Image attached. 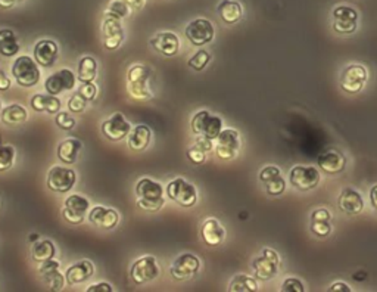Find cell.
<instances>
[{
	"label": "cell",
	"mask_w": 377,
	"mask_h": 292,
	"mask_svg": "<svg viewBox=\"0 0 377 292\" xmlns=\"http://www.w3.org/2000/svg\"><path fill=\"white\" fill-rule=\"evenodd\" d=\"M98 61L93 56H83L79 61V68H77V80L80 83L95 82L98 77Z\"/></svg>",
	"instance_id": "obj_34"
},
{
	"label": "cell",
	"mask_w": 377,
	"mask_h": 292,
	"mask_svg": "<svg viewBox=\"0 0 377 292\" xmlns=\"http://www.w3.org/2000/svg\"><path fill=\"white\" fill-rule=\"evenodd\" d=\"M152 141V130L146 124H139L133 127L132 132L128 135L127 145L128 148L134 152H143L146 151Z\"/></svg>",
	"instance_id": "obj_28"
},
{
	"label": "cell",
	"mask_w": 377,
	"mask_h": 292,
	"mask_svg": "<svg viewBox=\"0 0 377 292\" xmlns=\"http://www.w3.org/2000/svg\"><path fill=\"white\" fill-rule=\"evenodd\" d=\"M38 67L40 66L34 58L22 55L12 63V75L21 87H34L42 79V72Z\"/></svg>",
	"instance_id": "obj_4"
},
{
	"label": "cell",
	"mask_w": 377,
	"mask_h": 292,
	"mask_svg": "<svg viewBox=\"0 0 377 292\" xmlns=\"http://www.w3.org/2000/svg\"><path fill=\"white\" fill-rule=\"evenodd\" d=\"M56 256V247L50 239L36 240L31 247V257L36 263H43L47 260L55 259Z\"/></svg>",
	"instance_id": "obj_33"
},
{
	"label": "cell",
	"mask_w": 377,
	"mask_h": 292,
	"mask_svg": "<svg viewBox=\"0 0 377 292\" xmlns=\"http://www.w3.org/2000/svg\"><path fill=\"white\" fill-rule=\"evenodd\" d=\"M124 2L133 10H140V9H143V6H145L146 0H124Z\"/></svg>",
	"instance_id": "obj_49"
},
{
	"label": "cell",
	"mask_w": 377,
	"mask_h": 292,
	"mask_svg": "<svg viewBox=\"0 0 377 292\" xmlns=\"http://www.w3.org/2000/svg\"><path fill=\"white\" fill-rule=\"evenodd\" d=\"M75 83H77L75 74L68 68H63L49 75L47 80L45 82V91L50 95L58 96L63 92L72 91L75 87Z\"/></svg>",
	"instance_id": "obj_18"
},
{
	"label": "cell",
	"mask_w": 377,
	"mask_h": 292,
	"mask_svg": "<svg viewBox=\"0 0 377 292\" xmlns=\"http://www.w3.org/2000/svg\"><path fill=\"white\" fill-rule=\"evenodd\" d=\"M321 180V174L318 169L313 166H295L289 173L291 185L301 190V192H308L318 186Z\"/></svg>",
	"instance_id": "obj_14"
},
{
	"label": "cell",
	"mask_w": 377,
	"mask_h": 292,
	"mask_svg": "<svg viewBox=\"0 0 377 292\" xmlns=\"http://www.w3.org/2000/svg\"><path fill=\"white\" fill-rule=\"evenodd\" d=\"M161 275V266L153 256L137 259L130 268V277L136 285H145L155 281Z\"/></svg>",
	"instance_id": "obj_6"
},
{
	"label": "cell",
	"mask_w": 377,
	"mask_h": 292,
	"mask_svg": "<svg viewBox=\"0 0 377 292\" xmlns=\"http://www.w3.org/2000/svg\"><path fill=\"white\" fill-rule=\"evenodd\" d=\"M282 291L288 292H304L305 286L298 277H288L282 285Z\"/></svg>",
	"instance_id": "obj_45"
},
{
	"label": "cell",
	"mask_w": 377,
	"mask_h": 292,
	"mask_svg": "<svg viewBox=\"0 0 377 292\" xmlns=\"http://www.w3.org/2000/svg\"><path fill=\"white\" fill-rule=\"evenodd\" d=\"M333 215L328 208H317L311 214V222H332Z\"/></svg>",
	"instance_id": "obj_46"
},
{
	"label": "cell",
	"mask_w": 377,
	"mask_h": 292,
	"mask_svg": "<svg viewBox=\"0 0 377 292\" xmlns=\"http://www.w3.org/2000/svg\"><path fill=\"white\" fill-rule=\"evenodd\" d=\"M20 42L14 30L2 29L0 30V55L10 58L15 56L20 52Z\"/></svg>",
	"instance_id": "obj_32"
},
{
	"label": "cell",
	"mask_w": 377,
	"mask_h": 292,
	"mask_svg": "<svg viewBox=\"0 0 377 292\" xmlns=\"http://www.w3.org/2000/svg\"><path fill=\"white\" fill-rule=\"evenodd\" d=\"M130 12H132V8H130L124 2V0H111L107 10H105V14L118 18V20H124L130 15Z\"/></svg>",
	"instance_id": "obj_38"
},
{
	"label": "cell",
	"mask_w": 377,
	"mask_h": 292,
	"mask_svg": "<svg viewBox=\"0 0 377 292\" xmlns=\"http://www.w3.org/2000/svg\"><path fill=\"white\" fill-rule=\"evenodd\" d=\"M201 270V260L192 252H183L173 261L170 273L176 281H189Z\"/></svg>",
	"instance_id": "obj_15"
},
{
	"label": "cell",
	"mask_w": 377,
	"mask_h": 292,
	"mask_svg": "<svg viewBox=\"0 0 377 292\" xmlns=\"http://www.w3.org/2000/svg\"><path fill=\"white\" fill-rule=\"evenodd\" d=\"M318 169L328 174H339L346 169V158L342 152L329 149L318 157Z\"/></svg>",
	"instance_id": "obj_26"
},
{
	"label": "cell",
	"mask_w": 377,
	"mask_h": 292,
	"mask_svg": "<svg viewBox=\"0 0 377 292\" xmlns=\"http://www.w3.org/2000/svg\"><path fill=\"white\" fill-rule=\"evenodd\" d=\"M17 2H25V0H17Z\"/></svg>",
	"instance_id": "obj_56"
},
{
	"label": "cell",
	"mask_w": 377,
	"mask_h": 292,
	"mask_svg": "<svg viewBox=\"0 0 377 292\" xmlns=\"http://www.w3.org/2000/svg\"><path fill=\"white\" fill-rule=\"evenodd\" d=\"M89 222L102 231H112L120 223V214L114 208L96 206L89 211Z\"/></svg>",
	"instance_id": "obj_20"
},
{
	"label": "cell",
	"mask_w": 377,
	"mask_h": 292,
	"mask_svg": "<svg viewBox=\"0 0 377 292\" xmlns=\"http://www.w3.org/2000/svg\"><path fill=\"white\" fill-rule=\"evenodd\" d=\"M95 275V264L90 260H80L74 263L65 272V281L68 285L74 286L89 281Z\"/></svg>",
	"instance_id": "obj_24"
},
{
	"label": "cell",
	"mask_w": 377,
	"mask_h": 292,
	"mask_svg": "<svg viewBox=\"0 0 377 292\" xmlns=\"http://www.w3.org/2000/svg\"><path fill=\"white\" fill-rule=\"evenodd\" d=\"M190 130L193 135L215 141L218 135L223 132V120L218 116H214L210 111L202 109L193 116L190 121Z\"/></svg>",
	"instance_id": "obj_5"
},
{
	"label": "cell",
	"mask_w": 377,
	"mask_h": 292,
	"mask_svg": "<svg viewBox=\"0 0 377 292\" xmlns=\"http://www.w3.org/2000/svg\"><path fill=\"white\" fill-rule=\"evenodd\" d=\"M77 182V173L72 169L55 166L52 167L46 177V186L56 194H67Z\"/></svg>",
	"instance_id": "obj_10"
},
{
	"label": "cell",
	"mask_w": 377,
	"mask_h": 292,
	"mask_svg": "<svg viewBox=\"0 0 377 292\" xmlns=\"http://www.w3.org/2000/svg\"><path fill=\"white\" fill-rule=\"evenodd\" d=\"M98 91H99V89L95 84V82H90V83H82L80 87H79V91H77V92H79L87 100V102H93V100L98 96V93H99Z\"/></svg>",
	"instance_id": "obj_44"
},
{
	"label": "cell",
	"mask_w": 377,
	"mask_h": 292,
	"mask_svg": "<svg viewBox=\"0 0 377 292\" xmlns=\"http://www.w3.org/2000/svg\"><path fill=\"white\" fill-rule=\"evenodd\" d=\"M217 14L224 24H238L243 17V6L238 0H221L217 6Z\"/></svg>",
	"instance_id": "obj_30"
},
{
	"label": "cell",
	"mask_w": 377,
	"mask_h": 292,
	"mask_svg": "<svg viewBox=\"0 0 377 292\" xmlns=\"http://www.w3.org/2000/svg\"><path fill=\"white\" fill-rule=\"evenodd\" d=\"M132 124H130L121 112H115L112 116L102 123V135L111 142H120L123 139L128 137L132 132Z\"/></svg>",
	"instance_id": "obj_17"
},
{
	"label": "cell",
	"mask_w": 377,
	"mask_h": 292,
	"mask_svg": "<svg viewBox=\"0 0 377 292\" xmlns=\"http://www.w3.org/2000/svg\"><path fill=\"white\" fill-rule=\"evenodd\" d=\"M309 229L318 238H328L333 231V226L332 222H311Z\"/></svg>",
	"instance_id": "obj_41"
},
{
	"label": "cell",
	"mask_w": 377,
	"mask_h": 292,
	"mask_svg": "<svg viewBox=\"0 0 377 292\" xmlns=\"http://www.w3.org/2000/svg\"><path fill=\"white\" fill-rule=\"evenodd\" d=\"M61 263L55 259L47 260L40 263V269H38V275H40L43 284L50 291H61L65 285V276L59 272Z\"/></svg>",
	"instance_id": "obj_22"
},
{
	"label": "cell",
	"mask_w": 377,
	"mask_h": 292,
	"mask_svg": "<svg viewBox=\"0 0 377 292\" xmlns=\"http://www.w3.org/2000/svg\"><path fill=\"white\" fill-rule=\"evenodd\" d=\"M211 61V54L208 52V50H198L197 54H194L189 61H187V66L189 68H192L193 71H202L205 70V67L208 66V63H210Z\"/></svg>",
	"instance_id": "obj_39"
},
{
	"label": "cell",
	"mask_w": 377,
	"mask_h": 292,
	"mask_svg": "<svg viewBox=\"0 0 377 292\" xmlns=\"http://www.w3.org/2000/svg\"><path fill=\"white\" fill-rule=\"evenodd\" d=\"M38 238H40V236H38V233H33V235H30V236H29V243L34 244L36 240H38Z\"/></svg>",
	"instance_id": "obj_54"
},
{
	"label": "cell",
	"mask_w": 377,
	"mask_h": 292,
	"mask_svg": "<svg viewBox=\"0 0 377 292\" xmlns=\"http://www.w3.org/2000/svg\"><path fill=\"white\" fill-rule=\"evenodd\" d=\"M30 105L36 112H45L49 114V116H56V114L61 111V99L55 95H42V93H36L33 95Z\"/></svg>",
	"instance_id": "obj_29"
},
{
	"label": "cell",
	"mask_w": 377,
	"mask_h": 292,
	"mask_svg": "<svg viewBox=\"0 0 377 292\" xmlns=\"http://www.w3.org/2000/svg\"><path fill=\"white\" fill-rule=\"evenodd\" d=\"M230 292H255L258 291V284H256V277L248 276V275H236L231 279V282L229 285Z\"/></svg>",
	"instance_id": "obj_36"
},
{
	"label": "cell",
	"mask_w": 377,
	"mask_h": 292,
	"mask_svg": "<svg viewBox=\"0 0 377 292\" xmlns=\"http://www.w3.org/2000/svg\"><path fill=\"white\" fill-rule=\"evenodd\" d=\"M149 43L162 56H176L180 50L178 36L171 31L157 33L153 37H151Z\"/></svg>",
	"instance_id": "obj_23"
},
{
	"label": "cell",
	"mask_w": 377,
	"mask_h": 292,
	"mask_svg": "<svg viewBox=\"0 0 377 292\" xmlns=\"http://www.w3.org/2000/svg\"><path fill=\"white\" fill-rule=\"evenodd\" d=\"M185 36L193 46L201 47V46H205L214 40L215 30H214V25L210 20L197 18L187 24V27L185 30Z\"/></svg>",
	"instance_id": "obj_11"
},
{
	"label": "cell",
	"mask_w": 377,
	"mask_h": 292,
	"mask_svg": "<svg viewBox=\"0 0 377 292\" xmlns=\"http://www.w3.org/2000/svg\"><path fill=\"white\" fill-rule=\"evenodd\" d=\"M93 291H107V292H111L114 291V286L108 282H100V284H95L92 286L87 288V292H93Z\"/></svg>",
	"instance_id": "obj_47"
},
{
	"label": "cell",
	"mask_w": 377,
	"mask_h": 292,
	"mask_svg": "<svg viewBox=\"0 0 377 292\" xmlns=\"http://www.w3.org/2000/svg\"><path fill=\"white\" fill-rule=\"evenodd\" d=\"M2 111H3V108H2V102H0V118H2Z\"/></svg>",
	"instance_id": "obj_55"
},
{
	"label": "cell",
	"mask_w": 377,
	"mask_h": 292,
	"mask_svg": "<svg viewBox=\"0 0 377 292\" xmlns=\"http://www.w3.org/2000/svg\"><path fill=\"white\" fill-rule=\"evenodd\" d=\"M329 291H346V292H349V291H351V286L346 285V284H344V282H334V284L329 288Z\"/></svg>",
	"instance_id": "obj_51"
},
{
	"label": "cell",
	"mask_w": 377,
	"mask_h": 292,
	"mask_svg": "<svg viewBox=\"0 0 377 292\" xmlns=\"http://www.w3.org/2000/svg\"><path fill=\"white\" fill-rule=\"evenodd\" d=\"M59 55V46L55 40L42 39L34 45L33 58L42 68L54 67Z\"/></svg>",
	"instance_id": "obj_19"
},
{
	"label": "cell",
	"mask_w": 377,
	"mask_h": 292,
	"mask_svg": "<svg viewBox=\"0 0 377 292\" xmlns=\"http://www.w3.org/2000/svg\"><path fill=\"white\" fill-rule=\"evenodd\" d=\"M165 194L177 206L183 208H192L198 202V190L183 177H176L165 186Z\"/></svg>",
	"instance_id": "obj_3"
},
{
	"label": "cell",
	"mask_w": 377,
	"mask_h": 292,
	"mask_svg": "<svg viewBox=\"0 0 377 292\" xmlns=\"http://www.w3.org/2000/svg\"><path fill=\"white\" fill-rule=\"evenodd\" d=\"M136 197L137 206L149 213L160 211L165 204L162 185L149 179V177H141L136 183Z\"/></svg>",
	"instance_id": "obj_1"
},
{
	"label": "cell",
	"mask_w": 377,
	"mask_h": 292,
	"mask_svg": "<svg viewBox=\"0 0 377 292\" xmlns=\"http://www.w3.org/2000/svg\"><path fill=\"white\" fill-rule=\"evenodd\" d=\"M367 80H369V71L366 67L361 66V63H349V66H346L342 70L341 77H339L342 91L351 95L360 93L364 89V86L367 84Z\"/></svg>",
	"instance_id": "obj_7"
},
{
	"label": "cell",
	"mask_w": 377,
	"mask_h": 292,
	"mask_svg": "<svg viewBox=\"0 0 377 292\" xmlns=\"http://www.w3.org/2000/svg\"><path fill=\"white\" fill-rule=\"evenodd\" d=\"M215 154L220 160L230 161L236 158L240 149V135L235 129H223L215 139Z\"/></svg>",
	"instance_id": "obj_12"
},
{
	"label": "cell",
	"mask_w": 377,
	"mask_h": 292,
	"mask_svg": "<svg viewBox=\"0 0 377 292\" xmlns=\"http://www.w3.org/2000/svg\"><path fill=\"white\" fill-rule=\"evenodd\" d=\"M280 268V256L277 251L264 248L263 254L252 261L254 275L258 281H270L275 277Z\"/></svg>",
	"instance_id": "obj_9"
},
{
	"label": "cell",
	"mask_w": 377,
	"mask_h": 292,
	"mask_svg": "<svg viewBox=\"0 0 377 292\" xmlns=\"http://www.w3.org/2000/svg\"><path fill=\"white\" fill-rule=\"evenodd\" d=\"M259 182L264 185L270 197H280L286 190V180L277 166H266L259 171Z\"/></svg>",
	"instance_id": "obj_21"
},
{
	"label": "cell",
	"mask_w": 377,
	"mask_h": 292,
	"mask_svg": "<svg viewBox=\"0 0 377 292\" xmlns=\"http://www.w3.org/2000/svg\"><path fill=\"white\" fill-rule=\"evenodd\" d=\"M332 29L337 34H353L358 27V10L349 5H337L332 10Z\"/></svg>",
	"instance_id": "obj_8"
},
{
	"label": "cell",
	"mask_w": 377,
	"mask_h": 292,
	"mask_svg": "<svg viewBox=\"0 0 377 292\" xmlns=\"http://www.w3.org/2000/svg\"><path fill=\"white\" fill-rule=\"evenodd\" d=\"M29 118V112L27 109H25L22 105H18V104H12V105H8L3 108L2 111V123L9 125V127H14V125H20L22 123L27 121Z\"/></svg>",
	"instance_id": "obj_35"
},
{
	"label": "cell",
	"mask_w": 377,
	"mask_h": 292,
	"mask_svg": "<svg viewBox=\"0 0 377 292\" xmlns=\"http://www.w3.org/2000/svg\"><path fill=\"white\" fill-rule=\"evenodd\" d=\"M337 206H339L341 211L348 215H358L364 210V199L357 189L346 187L341 192Z\"/></svg>",
	"instance_id": "obj_25"
},
{
	"label": "cell",
	"mask_w": 377,
	"mask_h": 292,
	"mask_svg": "<svg viewBox=\"0 0 377 292\" xmlns=\"http://www.w3.org/2000/svg\"><path fill=\"white\" fill-rule=\"evenodd\" d=\"M90 211V202L79 194L70 195L63 202L62 217L70 224H82Z\"/></svg>",
	"instance_id": "obj_13"
},
{
	"label": "cell",
	"mask_w": 377,
	"mask_h": 292,
	"mask_svg": "<svg viewBox=\"0 0 377 292\" xmlns=\"http://www.w3.org/2000/svg\"><path fill=\"white\" fill-rule=\"evenodd\" d=\"M125 39L124 27L121 24V20L107 15L102 22V40L103 46L108 50H116L120 49L123 42Z\"/></svg>",
	"instance_id": "obj_16"
},
{
	"label": "cell",
	"mask_w": 377,
	"mask_h": 292,
	"mask_svg": "<svg viewBox=\"0 0 377 292\" xmlns=\"http://www.w3.org/2000/svg\"><path fill=\"white\" fill-rule=\"evenodd\" d=\"M152 70L143 63H134L127 72V91L128 95L137 100H149L153 98L151 89Z\"/></svg>",
	"instance_id": "obj_2"
},
{
	"label": "cell",
	"mask_w": 377,
	"mask_h": 292,
	"mask_svg": "<svg viewBox=\"0 0 377 292\" xmlns=\"http://www.w3.org/2000/svg\"><path fill=\"white\" fill-rule=\"evenodd\" d=\"M87 108V100L77 92L68 100V109L71 114H82Z\"/></svg>",
	"instance_id": "obj_42"
},
{
	"label": "cell",
	"mask_w": 377,
	"mask_h": 292,
	"mask_svg": "<svg viewBox=\"0 0 377 292\" xmlns=\"http://www.w3.org/2000/svg\"><path fill=\"white\" fill-rule=\"evenodd\" d=\"M17 158V151L12 145L0 144V173L8 171L14 166Z\"/></svg>",
	"instance_id": "obj_37"
},
{
	"label": "cell",
	"mask_w": 377,
	"mask_h": 292,
	"mask_svg": "<svg viewBox=\"0 0 377 292\" xmlns=\"http://www.w3.org/2000/svg\"><path fill=\"white\" fill-rule=\"evenodd\" d=\"M10 89V80L3 70H0V92H5Z\"/></svg>",
	"instance_id": "obj_48"
},
{
	"label": "cell",
	"mask_w": 377,
	"mask_h": 292,
	"mask_svg": "<svg viewBox=\"0 0 377 292\" xmlns=\"http://www.w3.org/2000/svg\"><path fill=\"white\" fill-rule=\"evenodd\" d=\"M17 3V0H0V8L3 9H9Z\"/></svg>",
	"instance_id": "obj_53"
},
{
	"label": "cell",
	"mask_w": 377,
	"mask_h": 292,
	"mask_svg": "<svg viewBox=\"0 0 377 292\" xmlns=\"http://www.w3.org/2000/svg\"><path fill=\"white\" fill-rule=\"evenodd\" d=\"M353 277L355 279L357 282H364V281H366V277H367V273L364 272V270H358V272H355V273L353 275Z\"/></svg>",
	"instance_id": "obj_52"
},
{
	"label": "cell",
	"mask_w": 377,
	"mask_h": 292,
	"mask_svg": "<svg viewBox=\"0 0 377 292\" xmlns=\"http://www.w3.org/2000/svg\"><path fill=\"white\" fill-rule=\"evenodd\" d=\"M82 149H83V144L82 141H79V139H75V137L65 139V141L61 142L58 146V158L61 162H65V164H75Z\"/></svg>",
	"instance_id": "obj_31"
},
{
	"label": "cell",
	"mask_w": 377,
	"mask_h": 292,
	"mask_svg": "<svg viewBox=\"0 0 377 292\" xmlns=\"http://www.w3.org/2000/svg\"><path fill=\"white\" fill-rule=\"evenodd\" d=\"M202 240L210 247H218L224 243L226 229L217 219H206L201 226Z\"/></svg>",
	"instance_id": "obj_27"
},
{
	"label": "cell",
	"mask_w": 377,
	"mask_h": 292,
	"mask_svg": "<svg viewBox=\"0 0 377 292\" xmlns=\"http://www.w3.org/2000/svg\"><path fill=\"white\" fill-rule=\"evenodd\" d=\"M186 155H187V160L192 162V164H197V166H199V164H203L205 160H206V152L198 146L197 144L192 145L187 152H186Z\"/></svg>",
	"instance_id": "obj_43"
},
{
	"label": "cell",
	"mask_w": 377,
	"mask_h": 292,
	"mask_svg": "<svg viewBox=\"0 0 377 292\" xmlns=\"http://www.w3.org/2000/svg\"><path fill=\"white\" fill-rule=\"evenodd\" d=\"M370 202H371V207L377 211V185H374L370 189Z\"/></svg>",
	"instance_id": "obj_50"
},
{
	"label": "cell",
	"mask_w": 377,
	"mask_h": 292,
	"mask_svg": "<svg viewBox=\"0 0 377 292\" xmlns=\"http://www.w3.org/2000/svg\"><path fill=\"white\" fill-rule=\"evenodd\" d=\"M55 124L63 132H71L77 125V120L71 116V112L59 111L55 116Z\"/></svg>",
	"instance_id": "obj_40"
}]
</instances>
